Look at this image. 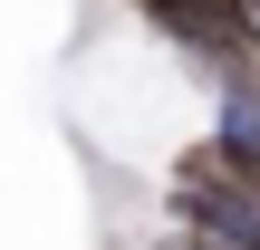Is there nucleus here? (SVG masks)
Wrapping results in <instances>:
<instances>
[{"mask_svg": "<svg viewBox=\"0 0 260 250\" xmlns=\"http://www.w3.org/2000/svg\"><path fill=\"white\" fill-rule=\"evenodd\" d=\"M154 250H232V241H212V231H183V222H174V241H154Z\"/></svg>", "mask_w": 260, "mask_h": 250, "instance_id": "f03ea898", "label": "nucleus"}, {"mask_svg": "<svg viewBox=\"0 0 260 250\" xmlns=\"http://www.w3.org/2000/svg\"><path fill=\"white\" fill-rule=\"evenodd\" d=\"M164 39H183L193 58H212L222 77H251L260 67V29H251V10L241 0H135Z\"/></svg>", "mask_w": 260, "mask_h": 250, "instance_id": "f257e3e1", "label": "nucleus"}]
</instances>
